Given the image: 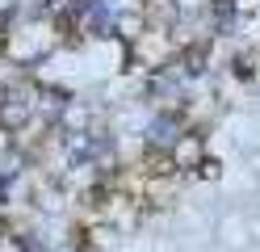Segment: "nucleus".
Returning a JSON list of instances; mask_svg holds the SVG:
<instances>
[{"mask_svg":"<svg viewBox=\"0 0 260 252\" xmlns=\"http://www.w3.org/2000/svg\"><path fill=\"white\" fill-rule=\"evenodd\" d=\"M38 93H29V89H17V84H9V89H0V126H5L9 134L13 130H21L29 118H34L38 109Z\"/></svg>","mask_w":260,"mask_h":252,"instance_id":"f257e3e1","label":"nucleus"},{"mask_svg":"<svg viewBox=\"0 0 260 252\" xmlns=\"http://www.w3.org/2000/svg\"><path fill=\"white\" fill-rule=\"evenodd\" d=\"M185 139V118L176 109H155L147 122V151H172Z\"/></svg>","mask_w":260,"mask_h":252,"instance_id":"f03ea898","label":"nucleus"},{"mask_svg":"<svg viewBox=\"0 0 260 252\" xmlns=\"http://www.w3.org/2000/svg\"><path fill=\"white\" fill-rule=\"evenodd\" d=\"M210 17H214V34H231L239 21V5L235 0H214L210 5Z\"/></svg>","mask_w":260,"mask_h":252,"instance_id":"7ed1b4c3","label":"nucleus"},{"mask_svg":"<svg viewBox=\"0 0 260 252\" xmlns=\"http://www.w3.org/2000/svg\"><path fill=\"white\" fill-rule=\"evenodd\" d=\"M17 248L21 252H46V240H38V231H17Z\"/></svg>","mask_w":260,"mask_h":252,"instance_id":"20e7f679","label":"nucleus"}]
</instances>
